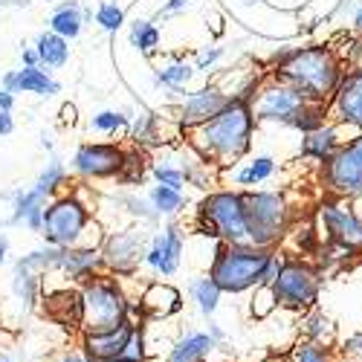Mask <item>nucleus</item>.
Masks as SVG:
<instances>
[{"mask_svg":"<svg viewBox=\"0 0 362 362\" xmlns=\"http://www.w3.org/2000/svg\"><path fill=\"white\" fill-rule=\"evenodd\" d=\"M273 76L296 87L308 102L330 105L348 73L345 58L325 44L310 47H287L273 55Z\"/></svg>","mask_w":362,"mask_h":362,"instance_id":"obj_1","label":"nucleus"},{"mask_svg":"<svg viewBox=\"0 0 362 362\" xmlns=\"http://www.w3.org/2000/svg\"><path fill=\"white\" fill-rule=\"evenodd\" d=\"M255 125L258 122H255L252 105L232 96L218 116H212L209 122L189 131L192 134L189 139H192V148L206 163L226 168L250 154L252 139H255Z\"/></svg>","mask_w":362,"mask_h":362,"instance_id":"obj_2","label":"nucleus"},{"mask_svg":"<svg viewBox=\"0 0 362 362\" xmlns=\"http://www.w3.org/2000/svg\"><path fill=\"white\" fill-rule=\"evenodd\" d=\"M41 238L49 247H102L105 232L93 221V206L84 203L76 192L55 194L44 209Z\"/></svg>","mask_w":362,"mask_h":362,"instance_id":"obj_3","label":"nucleus"},{"mask_svg":"<svg viewBox=\"0 0 362 362\" xmlns=\"http://www.w3.org/2000/svg\"><path fill=\"white\" fill-rule=\"evenodd\" d=\"M81 334H99L125 325L128 316V301L131 293L125 290L122 279L110 273H99L81 287Z\"/></svg>","mask_w":362,"mask_h":362,"instance_id":"obj_4","label":"nucleus"},{"mask_svg":"<svg viewBox=\"0 0 362 362\" xmlns=\"http://www.w3.org/2000/svg\"><path fill=\"white\" fill-rule=\"evenodd\" d=\"M269 252L273 250L255 247L250 240H244V244H223V240H218L212 264H209V279L221 287V293L240 296L261 281V269Z\"/></svg>","mask_w":362,"mask_h":362,"instance_id":"obj_5","label":"nucleus"},{"mask_svg":"<svg viewBox=\"0 0 362 362\" xmlns=\"http://www.w3.org/2000/svg\"><path fill=\"white\" fill-rule=\"evenodd\" d=\"M250 244L276 250L293 226V206L284 192H244Z\"/></svg>","mask_w":362,"mask_h":362,"instance_id":"obj_6","label":"nucleus"},{"mask_svg":"<svg viewBox=\"0 0 362 362\" xmlns=\"http://www.w3.org/2000/svg\"><path fill=\"white\" fill-rule=\"evenodd\" d=\"M322 284H325V273L310 261V258H284L281 273L273 281L279 308L290 310V313H305L308 308L319 305L322 296Z\"/></svg>","mask_w":362,"mask_h":362,"instance_id":"obj_7","label":"nucleus"},{"mask_svg":"<svg viewBox=\"0 0 362 362\" xmlns=\"http://www.w3.org/2000/svg\"><path fill=\"white\" fill-rule=\"evenodd\" d=\"M319 183L330 197H362V131L337 148V154L319 165Z\"/></svg>","mask_w":362,"mask_h":362,"instance_id":"obj_8","label":"nucleus"},{"mask_svg":"<svg viewBox=\"0 0 362 362\" xmlns=\"http://www.w3.org/2000/svg\"><path fill=\"white\" fill-rule=\"evenodd\" d=\"M197 218L212 226L218 240H223V244H244V240H250L244 192H232V189L209 192L197 206Z\"/></svg>","mask_w":362,"mask_h":362,"instance_id":"obj_9","label":"nucleus"},{"mask_svg":"<svg viewBox=\"0 0 362 362\" xmlns=\"http://www.w3.org/2000/svg\"><path fill=\"white\" fill-rule=\"evenodd\" d=\"M145 250H148V238L139 226H128V229H116L107 232L102 240V264L105 273L116 276V279H134L139 273V267L145 261Z\"/></svg>","mask_w":362,"mask_h":362,"instance_id":"obj_10","label":"nucleus"},{"mask_svg":"<svg viewBox=\"0 0 362 362\" xmlns=\"http://www.w3.org/2000/svg\"><path fill=\"white\" fill-rule=\"evenodd\" d=\"M305 105H308V99L301 96L296 87H290L287 81L269 73V78H264L258 87L252 113H255V122H279V125L290 128Z\"/></svg>","mask_w":362,"mask_h":362,"instance_id":"obj_11","label":"nucleus"},{"mask_svg":"<svg viewBox=\"0 0 362 362\" xmlns=\"http://www.w3.org/2000/svg\"><path fill=\"white\" fill-rule=\"evenodd\" d=\"M316 226L322 232V240L345 244L362 252V218L342 197H325L316 206Z\"/></svg>","mask_w":362,"mask_h":362,"instance_id":"obj_12","label":"nucleus"},{"mask_svg":"<svg viewBox=\"0 0 362 362\" xmlns=\"http://www.w3.org/2000/svg\"><path fill=\"white\" fill-rule=\"evenodd\" d=\"M125 163V148L113 142H84L73 154V171L87 180L119 177Z\"/></svg>","mask_w":362,"mask_h":362,"instance_id":"obj_13","label":"nucleus"},{"mask_svg":"<svg viewBox=\"0 0 362 362\" xmlns=\"http://www.w3.org/2000/svg\"><path fill=\"white\" fill-rule=\"evenodd\" d=\"M183 250H186L183 229H180L177 223H168L163 232H157L154 238L148 240V250H145V261L142 264L154 276L171 279V276H177L180 264H183Z\"/></svg>","mask_w":362,"mask_h":362,"instance_id":"obj_14","label":"nucleus"},{"mask_svg":"<svg viewBox=\"0 0 362 362\" xmlns=\"http://www.w3.org/2000/svg\"><path fill=\"white\" fill-rule=\"evenodd\" d=\"M229 99L232 96L226 93L223 87H218V84H206V87L194 90V93H189L183 102H180V107H177V125H180V131H194L197 125L209 122V119L218 116L226 107Z\"/></svg>","mask_w":362,"mask_h":362,"instance_id":"obj_15","label":"nucleus"},{"mask_svg":"<svg viewBox=\"0 0 362 362\" xmlns=\"http://www.w3.org/2000/svg\"><path fill=\"white\" fill-rule=\"evenodd\" d=\"M142 322L128 319L125 325L110 327V330H99V334H78V348L93 359V362H110L128 354V345L136 334V327Z\"/></svg>","mask_w":362,"mask_h":362,"instance_id":"obj_16","label":"nucleus"},{"mask_svg":"<svg viewBox=\"0 0 362 362\" xmlns=\"http://www.w3.org/2000/svg\"><path fill=\"white\" fill-rule=\"evenodd\" d=\"M327 116L337 125L362 131V67H351L337 90V96L327 105Z\"/></svg>","mask_w":362,"mask_h":362,"instance_id":"obj_17","label":"nucleus"},{"mask_svg":"<svg viewBox=\"0 0 362 362\" xmlns=\"http://www.w3.org/2000/svg\"><path fill=\"white\" fill-rule=\"evenodd\" d=\"M136 298H139L145 322H168V319L183 313V305H186L183 293H180L171 281H160V279L142 284Z\"/></svg>","mask_w":362,"mask_h":362,"instance_id":"obj_18","label":"nucleus"},{"mask_svg":"<svg viewBox=\"0 0 362 362\" xmlns=\"http://www.w3.org/2000/svg\"><path fill=\"white\" fill-rule=\"evenodd\" d=\"M44 301V313L52 325L67 327L81 334V290L67 284V287H49L41 296Z\"/></svg>","mask_w":362,"mask_h":362,"instance_id":"obj_19","label":"nucleus"},{"mask_svg":"<svg viewBox=\"0 0 362 362\" xmlns=\"http://www.w3.org/2000/svg\"><path fill=\"white\" fill-rule=\"evenodd\" d=\"M58 273L67 279V284H76V287H81L84 281H90L93 276L105 273L99 247H73V250H62Z\"/></svg>","mask_w":362,"mask_h":362,"instance_id":"obj_20","label":"nucleus"},{"mask_svg":"<svg viewBox=\"0 0 362 362\" xmlns=\"http://www.w3.org/2000/svg\"><path fill=\"white\" fill-rule=\"evenodd\" d=\"M342 125H337V122H325L322 128H316V131H310V134H301V148H298V154L305 157V160H310V163H316V165H322V163H327L330 157L337 154V148L342 145V142H348V139H342Z\"/></svg>","mask_w":362,"mask_h":362,"instance_id":"obj_21","label":"nucleus"},{"mask_svg":"<svg viewBox=\"0 0 362 362\" xmlns=\"http://www.w3.org/2000/svg\"><path fill=\"white\" fill-rule=\"evenodd\" d=\"M215 351L218 342L206 330H189V334L174 339L171 351L165 354V362H209Z\"/></svg>","mask_w":362,"mask_h":362,"instance_id":"obj_22","label":"nucleus"},{"mask_svg":"<svg viewBox=\"0 0 362 362\" xmlns=\"http://www.w3.org/2000/svg\"><path fill=\"white\" fill-rule=\"evenodd\" d=\"M298 337L334 348V342H337V325L319 305H313L305 313H298Z\"/></svg>","mask_w":362,"mask_h":362,"instance_id":"obj_23","label":"nucleus"},{"mask_svg":"<svg viewBox=\"0 0 362 362\" xmlns=\"http://www.w3.org/2000/svg\"><path fill=\"white\" fill-rule=\"evenodd\" d=\"M81 26H84V15H81V6L76 4V0H64V4H58L55 12L49 15V33L62 35L67 41L81 35Z\"/></svg>","mask_w":362,"mask_h":362,"instance_id":"obj_24","label":"nucleus"},{"mask_svg":"<svg viewBox=\"0 0 362 362\" xmlns=\"http://www.w3.org/2000/svg\"><path fill=\"white\" fill-rule=\"evenodd\" d=\"M35 49H38V58H41V67H47V70L64 67L67 58H70V41L62 38V35H55V33H49V29L38 35Z\"/></svg>","mask_w":362,"mask_h":362,"instance_id":"obj_25","label":"nucleus"},{"mask_svg":"<svg viewBox=\"0 0 362 362\" xmlns=\"http://www.w3.org/2000/svg\"><path fill=\"white\" fill-rule=\"evenodd\" d=\"M44 290H47L44 276L15 267V273H12V293H15V298L21 301L23 308H35L41 301V296H44Z\"/></svg>","mask_w":362,"mask_h":362,"instance_id":"obj_26","label":"nucleus"},{"mask_svg":"<svg viewBox=\"0 0 362 362\" xmlns=\"http://www.w3.org/2000/svg\"><path fill=\"white\" fill-rule=\"evenodd\" d=\"M189 296H192V301H194L197 310H200L206 319H212V316L218 313L221 298H223L221 287H218L212 279H209V273H206V276L192 279V284H189Z\"/></svg>","mask_w":362,"mask_h":362,"instance_id":"obj_27","label":"nucleus"},{"mask_svg":"<svg viewBox=\"0 0 362 362\" xmlns=\"http://www.w3.org/2000/svg\"><path fill=\"white\" fill-rule=\"evenodd\" d=\"M62 84H58L47 70L41 67H23L18 70V93H33V96H55Z\"/></svg>","mask_w":362,"mask_h":362,"instance_id":"obj_28","label":"nucleus"},{"mask_svg":"<svg viewBox=\"0 0 362 362\" xmlns=\"http://www.w3.org/2000/svg\"><path fill=\"white\" fill-rule=\"evenodd\" d=\"M58 261H62V247H44V250H33L15 261V267L29 269V273H38V276H49L58 273Z\"/></svg>","mask_w":362,"mask_h":362,"instance_id":"obj_29","label":"nucleus"},{"mask_svg":"<svg viewBox=\"0 0 362 362\" xmlns=\"http://www.w3.org/2000/svg\"><path fill=\"white\" fill-rule=\"evenodd\" d=\"M194 73H197V70H194L189 62H183V58H174V62H168V64H163V67L157 70L154 78H157L160 87L171 90V93H183L186 84L192 81Z\"/></svg>","mask_w":362,"mask_h":362,"instance_id":"obj_30","label":"nucleus"},{"mask_svg":"<svg viewBox=\"0 0 362 362\" xmlns=\"http://www.w3.org/2000/svg\"><path fill=\"white\" fill-rule=\"evenodd\" d=\"M148 203L154 206V212L163 218H174L177 212H183L186 209V197H183V192H177V189H168V186H151V192H148Z\"/></svg>","mask_w":362,"mask_h":362,"instance_id":"obj_31","label":"nucleus"},{"mask_svg":"<svg viewBox=\"0 0 362 362\" xmlns=\"http://www.w3.org/2000/svg\"><path fill=\"white\" fill-rule=\"evenodd\" d=\"M128 38H131V47H136L142 55H157V49H160V29L154 26V21H134L131 23V33H128Z\"/></svg>","mask_w":362,"mask_h":362,"instance_id":"obj_32","label":"nucleus"},{"mask_svg":"<svg viewBox=\"0 0 362 362\" xmlns=\"http://www.w3.org/2000/svg\"><path fill=\"white\" fill-rule=\"evenodd\" d=\"M287 362H337V354L330 345H319L310 339H298L287 351Z\"/></svg>","mask_w":362,"mask_h":362,"instance_id":"obj_33","label":"nucleus"},{"mask_svg":"<svg viewBox=\"0 0 362 362\" xmlns=\"http://www.w3.org/2000/svg\"><path fill=\"white\" fill-rule=\"evenodd\" d=\"M276 310H279V298H276L273 284H255L252 298H250V316L255 322H267Z\"/></svg>","mask_w":362,"mask_h":362,"instance_id":"obj_34","label":"nucleus"},{"mask_svg":"<svg viewBox=\"0 0 362 362\" xmlns=\"http://www.w3.org/2000/svg\"><path fill=\"white\" fill-rule=\"evenodd\" d=\"M273 174H276V160L273 157H255L247 168H240L235 174V183L250 189V186H258V183H264V180H269Z\"/></svg>","mask_w":362,"mask_h":362,"instance_id":"obj_35","label":"nucleus"},{"mask_svg":"<svg viewBox=\"0 0 362 362\" xmlns=\"http://www.w3.org/2000/svg\"><path fill=\"white\" fill-rule=\"evenodd\" d=\"M67 186V168H64V163L62 160H49L47 163V168L41 171V177H38V183H35V189L38 192H44L49 200L58 194V192H62Z\"/></svg>","mask_w":362,"mask_h":362,"instance_id":"obj_36","label":"nucleus"},{"mask_svg":"<svg viewBox=\"0 0 362 362\" xmlns=\"http://www.w3.org/2000/svg\"><path fill=\"white\" fill-rule=\"evenodd\" d=\"M49 203V197L44 192H38L35 186L26 189V192H15V212H12V226L15 223H23L26 215H33L35 209H44Z\"/></svg>","mask_w":362,"mask_h":362,"instance_id":"obj_37","label":"nucleus"},{"mask_svg":"<svg viewBox=\"0 0 362 362\" xmlns=\"http://www.w3.org/2000/svg\"><path fill=\"white\" fill-rule=\"evenodd\" d=\"M134 145H157L160 142V116L157 113H142L131 125Z\"/></svg>","mask_w":362,"mask_h":362,"instance_id":"obj_38","label":"nucleus"},{"mask_svg":"<svg viewBox=\"0 0 362 362\" xmlns=\"http://www.w3.org/2000/svg\"><path fill=\"white\" fill-rule=\"evenodd\" d=\"M325 122H327V105H322V102H308L305 107H301V113L296 116V122H293L290 128H296V131H301V134H310V131L322 128Z\"/></svg>","mask_w":362,"mask_h":362,"instance_id":"obj_39","label":"nucleus"},{"mask_svg":"<svg viewBox=\"0 0 362 362\" xmlns=\"http://www.w3.org/2000/svg\"><path fill=\"white\" fill-rule=\"evenodd\" d=\"M145 177V154L139 148H125V163L122 171H119V180L128 186H139Z\"/></svg>","mask_w":362,"mask_h":362,"instance_id":"obj_40","label":"nucleus"},{"mask_svg":"<svg viewBox=\"0 0 362 362\" xmlns=\"http://www.w3.org/2000/svg\"><path fill=\"white\" fill-rule=\"evenodd\" d=\"M90 125H93V131H99V134H116V131H125L131 125V119L119 110H102L93 116Z\"/></svg>","mask_w":362,"mask_h":362,"instance_id":"obj_41","label":"nucleus"},{"mask_svg":"<svg viewBox=\"0 0 362 362\" xmlns=\"http://www.w3.org/2000/svg\"><path fill=\"white\" fill-rule=\"evenodd\" d=\"M96 23L105 29V33H116V29L125 26V9L116 4H99L96 9Z\"/></svg>","mask_w":362,"mask_h":362,"instance_id":"obj_42","label":"nucleus"},{"mask_svg":"<svg viewBox=\"0 0 362 362\" xmlns=\"http://www.w3.org/2000/svg\"><path fill=\"white\" fill-rule=\"evenodd\" d=\"M154 180L160 186H168V189H177V192H183V186H186L183 168H174L168 163H157L154 165Z\"/></svg>","mask_w":362,"mask_h":362,"instance_id":"obj_43","label":"nucleus"},{"mask_svg":"<svg viewBox=\"0 0 362 362\" xmlns=\"http://www.w3.org/2000/svg\"><path fill=\"white\" fill-rule=\"evenodd\" d=\"M322 247V232L319 226H305V229H298L296 232V250L301 255H316Z\"/></svg>","mask_w":362,"mask_h":362,"instance_id":"obj_44","label":"nucleus"},{"mask_svg":"<svg viewBox=\"0 0 362 362\" xmlns=\"http://www.w3.org/2000/svg\"><path fill=\"white\" fill-rule=\"evenodd\" d=\"M119 203H122V206H128L125 212H131V215H134V218H139V221H148V223H154V221L160 218V215L154 212V206H151L148 200H142V197H122Z\"/></svg>","mask_w":362,"mask_h":362,"instance_id":"obj_45","label":"nucleus"},{"mask_svg":"<svg viewBox=\"0 0 362 362\" xmlns=\"http://www.w3.org/2000/svg\"><path fill=\"white\" fill-rule=\"evenodd\" d=\"M221 58H223V47H206L194 55V70L197 73H212Z\"/></svg>","mask_w":362,"mask_h":362,"instance_id":"obj_46","label":"nucleus"},{"mask_svg":"<svg viewBox=\"0 0 362 362\" xmlns=\"http://www.w3.org/2000/svg\"><path fill=\"white\" fill-rule=\"evenodd\" d=\"M52 362H93V359H90V356L76 345V348H64V351L58 354Z\"/></svg>","mask_w":362,"mask_h":362,"instance_id":"obj_47","label":"nucleus"},{"mask_svg":"<svg viewBox=\"0 0 362 362\" xmlns=\"http://www.w3.org/2000/svg\"><path fill=\"white\" fill-rule=\"evenodd\" d=\"M342 354H345V356H362V330H359V334H354V337H348V339H345Z\"/></svg>","mask_w":362,"mask_h":362,"instance_id":"obj_48","label":"nucleus"},{"mask_svg":"<svg viewBox=\"0 0 362 362\" xmlns=\"http://www.w3.org/2000/svg\"><path fill=\"white\" fill-rule=\"evenodd\" d=\"M15 131V119L12 110H0V136H9Z\"/></svg>","mask_w":362,"mask_h":362,"instance_id":"obj_49","label":"nucleus"},{"mask_svg":"<svg viewBox=\"0 0 362 362\" xmlns=\"http://www.w3.org/2000/svg\"><path fill=\"white\" fill-rule=\"evenodd\" d=\"M186 4H189V0H165L157 15H160V18H163V15H174V12H180V9H186Z\"/></svg>","mask_w":362,"mask_h":362,"instance_id":"obj_50","label":"nucleus"},{"mask_svg":"<svg viewBox=\"0 0 362 362\" xmlns=\"http://www.w3.org/2000/svg\"><path fill=\"white\" fill-rule=\"evenodd\" d=\"M206 334H209V337H212V339L218 342V348L226 342V330H223L218 322H212V319H209V330H206Z\"/></svg>","mask_w":362,"mask_h":362,"instance_id":"obj_51","label":"nucleus"},{"mask_svg":"<svg viewBox=\"0 0 362 362\" xmlns=\"http://www.w3.org/2000/svg\"><path fill=\"white\" fill-rule=\"evenodd\" d=\"M21 58H23V67H41V58H38V49L35 47H26Z\"/></svg>","mask_w":362,"mask_h":362,"instance_id":"obj_52","label":"nucleus"},{"mask_svg":"<svg viewBox=\"0 0 362 362\" xmlns=\"http://www.w3.org/2000/svg\"><path fill=\"white\" fill-rule=\"evenodd\" d=\"M0 87L9 90V93H18V70H12V73H6L4 78H0Z\"/></svg>","mask_w":362,"mask_h":362,"instance_id":"obj_53","label":"nucleus"},{"mask_svg":"<svg viewBox=\"0 0 362 362\" xmlns=\"http://www.w3.org/2000/svg\"><path fill=\"white\" fill-rule=\"evenodd\" d=\"M12 107H15V93L0 87V110H12Z\"/></svg>","mask_w":362,"mask_h":362,"instance_id":"obj_54","label":"nucleus"},{"mask_svg":"<svg viewBox=\"0 0 362 362\" xmlns=\"http://www.w3.org/2000/svg\"><path fill=\"white\" fill-rule=\"evenodd\" d=\"M6 348H12V334H9V327L0 322V351H6Z\"/></svg>","mask_w":362,"mask_h":362,"instance_id":"obj_55","label":"nucleus"},{"mask_svg":"<svg viewBox=\"0 0 362 362\" xmlns=\"http://www.w3.org/2000/svg\"><path fill=\"white\" fill-rule=\"evenodd\" d=\"M6 255H9V238L6 232H0V264H6Z\"/></svg>","mask_w":362,"mask_h":362,"instance_id":"obj_56","label":"nucleus"},{"mask_svg":"<svg viewBox=\"0 0 362 362\" xmlns=\"http://www.w3.org/2000/svg\"><path fill=\"white\" fill-rule=\"evenodd\" d=\"M62 122H70V125L76 122V105H64L62 107Z\"/></svg>","mask_w":362,"mask_h":362,"instance_id":"obj_57","label":"nucleus"},{"mask_svg":"<svg viewBox=\"0 0 362 362\" xmlns=\"http://www.w3.org/2000/svg\"><path fill=\"white\" fill-rule=\"evenodd\" d=\"M354 29L362 35V9H356V15H354Z\"/></svg>","mask_w":362,"mask_h":362,"instance_id":"obj_58","label":"nucleus"},{"mask_svg":"<svg viewBox=\"0 0 362 362\" xmlns=\"http://www.w3.org/2000/svg\"><path fill=\"white\" fill-rule=\"evenodd\" d=\"M41 145H44L47 151H52V136H49V134H41Z\"/></svg>","mask_w":362,"mask_h":362,"instance_id":"obj_59","label":"nucleus"},{"mask_svg":"<svg viewBox=\"0 0 362 362\" xmlns=\"http://www.w3.org/2000/svg\"><path fill=\"white\" fill-rule=\"evenodd\" d=\"M0 362H15V359H12V354H9V351H0Z\"/></svg>","mask_w":362,"mask_h":362,"instance_id":"obj_60","label":"nucleus"},{"mask_svg":"<svg viewBox=\"0 0 362 362\" xmlns=\"http://www.w3.org/2000/svg\"><path fill=\"white\" fill-rule=\"evenodd\" d=\"M110 362H145V359H131V356H119V359H110Z\"/></svg>","mask_w":362,"mask_h":362,"instance_id":"obj_61","label":"nucleus"},{"mask_svg":"<svg viewBox=\"0 0 362 362\" xmlns=\"http://www.w3.org/2000/svg\"><path fill=\"white\" fill-rule=\"evenodd\" d=\"M9 4H15V6H26L29 0H9Z\"/></svg>","mask_w":362,"mask_h":362,"instance_id":"obj_62","label":"nucleus"},{"mask_svg":"<svg viewBox=\"0 0 362 362\" xmlns=\"http://www.w3.org/2000/svg\"><path fill=\"white\" fill-rule=\"evenodd\" d=\"M209 362H235V359H226V356H223V359H209Z\"/></svg>","mask_w":362,"mask_h":362,"instance_id":"obj_63","label":"nucleus"},{"mask_svg":"<svg viewBox=\"0 0 362 362\" xmlns=\"http://www.w3.org/2000/svg\"><path fill=\"white\" fill-rule=\"evenodd\" d=\"M359 200H362V197H359Z\"/></svg>","mask_w":362,"mask_h":362,"instance_id":"obj_64","label":"nucleus"}]
</instances>
